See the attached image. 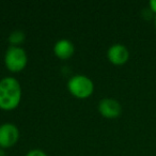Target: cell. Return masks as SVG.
Returning <instances> with one entry per match:
<instances>
[{"label": "cell", "mask_w": 156, "mask_h": 156, "mask_svg": "<svg viewBox=\"0 0 156 156\" xmlns=\"http://www.w3.org/2000/svg\"><path fill=\"white\" fill-rule=\"evenodd\" d=\"M22 101V87L14 77L0 79V109L13 110Z\"/></svg>", "instance_id": "1"}, {"label": "cell", "mask_w": 156, "mask_h": 156, "mask_svg": "<svg viewBox=\"0 0 156 156\" xmlns=\"http://www.w3.org/2000/svg\"><path fill=\"white\" fill-rule=\"evenodd\" d=\"M67 89L69 93L77 98H87L94 91V83L91 78L83 74L72 76L67 81Z\"/></svg>", "instance_id": "2"}, {"label": "cell", "mask_w": 156, "mask_h": 156, "mask_svg": "<svg viewBox=\"0 0 156 156\" xmlns=\"http://www.w3.org/2000/svg\"><path fill=\"white\" fill-rule=\"evenodd\" d=\"M28 63L26 50L20 46H9L5 55V64L13 73L22 72Z\"/></svg>", "instance_id": "3"}, {"label": "cell", "mask_w": 156, "mask_h": 156, "mask_svg": "<svg viewBox=\"0 0 156 156\" xmlns=\"http://www.w3.org/2000/svg\"><path fill=\"white\" fill-rule=\"evenodd\" d=\"M20 139L18 127L13 123H3L0 125V147L9 149L15 145Z\"/></svg>", "instance_id": "4"}, {"label": "cell", "mask_w": 156, "mask_h": 156, "mask_svg": "<svg viewBox=\"0 0 156 156\" xmlns=\"http://www.w3.org/2000/svg\"><path fill=\"white\" fill-rule=\"evenodd\" d=\"M98 111L104 118L115 119L122 113V106L119 101L115 100V98H106L101 100L98 103Z\"/></svg>", "instance_id": "5"}, {"label": "cell", "mask_w": 156, "mask_h": 156, "mask_svg": "<svg viewBox=\"0 0 156 156\" xmlns=\"http://www.w3.org/2000/svg\"><path fill=\"white\" fill-rule=\"evenodd\" d=\"M107 58H108L109 62H111L115 65L125 64L129 59V51L125 45L115 43L108 48Z\"/></svg>", "instance_id": "6"}, {"label": "cell", "mask_w": 156, "mask_h": 156, "mask_svg": "<svg viewBox=\"0 0 156 156\" xmlns=\"http://www.w3.org/2000/svg\"><path fill=\"white\" fill-rule=\"evenodd\" d=\"M54 52L57 58L61 60H66L71 58L75 52V46L72 41L67 39H61L56 42L54 46Z\"/></svg>", "instance_id": "7"}, {"label": "cell", "mask_w": 156, "mask_h": 156, "mask_svg": "<svg viewBox=\"0 0 156 156\" xmlns=\"http://www.w3.org/2000/svg\"><path fill=\"white\" fill-rule=\"evenodd\" d=\"M26 39V34L22 30H14L10 33L8 41L10 43V46H20Z\"/></svg>", "instance_id": "8"}, {"label": "cell", "mask_w": 156, "mask_h": 156, "mask_svg": "<svg viewBox=\"0 0 156 156\" xmlns=\"http://www.w3.org/2000/svg\"><path fill=\"white\" fill-rule=\"evenodd\" d=\"M26 156H47V154L40 149H33V150H30V151L26 154Z\"/></svg>", "instance_id": "9"}, {"label": "cell", "mask_w": 156, "mask_h": 156, "mask_svg": "<svg viewBox=\"0 0 156 156\" xmlns=\"http://www.w3.org/2000/svg\"><path fill=\"white\" fill-rule=\"evenodd\" d=\"M149 9L156 15V0H150L149 1Z\"/></svg>", "instance_id": "10"}, {"label": "cell", "mask_w": 156, "mask_h": 156, "mask_svg": "<svg viewBox=\"0 0 156 156\" xmlns=\"http://www.w3.org/2000/svg\"><path fill=\"white\" fill-rule=\"evenodd\" d=\"M0 156H5V149H1V147H0Z\"/></svg>", "instance_id": "11"}, {"label": "cell", "mask_w": 156, "mask_h": 156, "mask_svg": "<svg viewBox=\"0 0 156 156\" xmlns=\"http://www.w3.org/2000/svg\"><path fill=\"white\" fill-rule=\"evenodd\" d=\"M154 26H155V29H156V15L154 16Z\"/></svg>", "instance_id": "12"}]
</instances>
